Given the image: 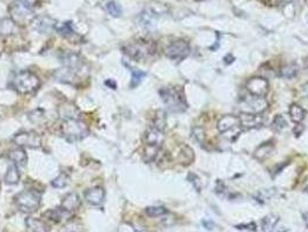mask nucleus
I'll list each match as a JSON object with an SVG mask.
<instances>
[{"label":"nucleus","instance_id":"4c0bfd02","mask_svg":"<svg viewBox=\"0 0 308 232\" xmlns=\"http://www.w3.org/2000/svg\"><path fill=\"white\" fill-rule=\"evenodd\" d=\"M194 136L196 138V141L198 143L203 144L205 141V132L203 128H195L194 129Z\"/></svg>","mask_w":308,"mask_h":232},{"label":"nucleus","instance_id":"4be33fe9","mask_svg":"<svg viewBox=\"0 0 308 232\" xmlns=\"http://www.w3.org/2000/svg\"><path fill=\"white\" fill-rule=\"evenodd\" d=\"M18 32V25L12 19L4 18L0 20V35L2 36H12Z\"/></svg>","mask_w":308,"mask_h":232},{"label":"nucleus","instance_id":"0eeeda50","mask_svg":"<svg viewBox=\"0 0 308 232\" xmlns=\"http://www.w3.org/2000/svg\"><path fill=\"white\" fill-rule=\"evenodd\" d=\"M269 102L265 100L264 96H255L248 95L245 96L240 102V109L242 113L247 114H262L268 109Z\"/></svg>","mask_w":308,"mask_h":232},{"label":"nucleus","instance_id":"bb28decb","mask_svg":"<svg viewBox=\"0 0 308 232\" xmlns=\"http://www.w3.org/2000/svg\"><path fill=\"white\" fill-rule=\"evenodd\" d=\"M278 216L276 215H268L262 219V232H273L276 224L278 223Z\"/></svg>","mask_w":308,"mask_h":232},{"label":"nucleus","instance_id":"9d476101","mask_svg":"<svg viewBox=\"0 0 308 232\" xmlns=\"http://www.w3.org/2000/svg\"><path fill=\"white\" fill-rule=\"evenodd\" d=\"M189 52L190 46L185 40L174 41L165 50V54H166L167 57L176 62H181L182 59H185L189 55Z\"/></svg>","mask_w":308,"mask_h":232},{"label":"nucleus","instance_id":"f8f14e48","mask_svg":"<svg viewBox=\"0 0 308 232\" xmlns=\"http://www.w3.org/2000/svg\"><path fill=\"white\" fill-rule=\"evenodd\" d=\"M33 27L35 31L40 32L41 34H50L52 31H55L57 22L55 19H52L49 16H40L35 17L33 22Z\"/></svg>","mask_w":308,"mask_h":232},{"label":"nucleus","instance_id":"a18cd8bd","mask_svg":"<svg viewBox=\"0 0 308 232\" xmlns=\"http://www.w3.org/2000/svg\"><path fill=\"white\" fill-rule=\"evenodd\" d=\"M306 3H307V4H308V0H306Z\"/></svg>","mask_w":308,"mask_h":232},{"label":"nucleus","instance_id":"cd10ccee","mask_svg":"<svg viewBox=\"0 0 308 232\" xmlns=\"http://www.w3.org/2000/svg\"><path fill=\"white\" fill-rule=\"evenodd\" d=\"M272 144L271 143H264L258 147L254 152V157L258 160H264L266 157L270 156L272 151Z\"/></svg>","mask_w":308,"mask_h":232},{"label":"nucleus","instance_id":"58836bf2","mask_svg":"<svg viewBox=\"0 0 308 232\" xmlns=\"http://www.w3.org/2000/svg\"><path fill=\"white\" fill-rule=\"evenodd\" d=\"M14 2L18 4H21V5L27 6L29 9H34L39 3V0H14Z\"/></svg>","mask_w":308,"mask_h":232},{"label":"nucleus","instance_id":"2eb2a0df","mask_svg":"<svg viewBox=\"0 0 308 232\" xmlns=\"http://www.w3.org/2000/svg\"><path fill=\"white\" fill-rule=\"evenodd\" d=\"M242 129H257L264 125V118L262 114H247L242 113L239 116Z\"/></svg>","mask_w":308,"mask_h":232},{"label":"nucleus","instance_id":"1a4fd4ad","mask_svg":"<svg viewBox=\"0 0 308 232\" xmlns=\"http://www.w3.org/2000/svg\"><path fill=\"white\" fill-rule=\"evenodd\" d=\"M14 144L22 149H39L42 147V137L36 132H20L13 137Z\"/></svg>","mask_w":308,"mask_h":232},{"label":"nucleus","instance_id":"dca6fc26","mask_svg":"<svg viewBox=\"0 0 308 232\" xmlns=\"http://www.w3.org/2000/svg\"><path fill=\"white\" fill-rule=\"evenodd\" d=\"M84 197L88 204L96 207V205H101L103 203L104 197H106V192H104V189L101 186H95L86 190Z\"/></svg>","mask_w":308,"mask_h":232},{"label":"nucleus","instance_id":"a19ab883","mask_svg":"<svg viewBox=\"0 0 308 232\" xmlns=\"http://www.w3.org/2000/svg\"><path fill=\"white\" fill-rule=\"evenodd\" d=\"M302 91H303V94H305V96H307V98H308V84L303 86Z\"/></svg>","mask_w":308,"mask_h":232},{"label":"nucleus","instance_id":"423d86ee","mask_svg":"<svg viewBox=\"0 0 308 232\" xmlns=\"http://www.w3.org/2000/svg\"><path fill=\"white\" fill-rule=\"evenodd\" d=\"M217 129L220 134H223L225 138L230 141H235L242 132L241 123L238 116L225 115L218 121Z\"/></svg>","mask_w":308,"mask_h":232},{"label":"nucleus","instance_id":"6ab92c4d","mask_svg":"<svg viewBox=\"0 0 308 232\" xmlns=\"http://www.w3.org/2000/svg\"><path fill=\"white\" fill-rule=\"evenodd\" d=\"M44 217H46L47 220H50L52 223H61L64 220L69 219L72 214L67 212L65 209H63L62 207H57L55 209H49L47 212H44Z\"/></svg>","mask_w":308,"mask_h":232},{"label":"nucleus","instance_id":"9b49d317","mask_svg":"<svg viewBox=\"0 0 308 232\" xmlns=\"http://www.w3.org/2000/svg\"><path fill=\"white\" fill-rule=\"evenodd\" d=\"M246 88L250 95L265 96L269 92V83L265 78L254 77L248 79L246 83Z\"/></svg>","mask_w":308,"mask_h":232},{"label":"nucleus","instance_id":"c03bdc74","mask_svg":"<svg viewBox=\"0 0 308 232\" xmlns=\"http://www.w3.org/2000/svg\"><path fill=\"white\" fill-rule=\"evenodd\" d=\"M137 232H149V231H145V230H141V231H137Z\"/></svg>","mask_w":308,"mask_h":232},{"label":"nucleus","instance_id":"4468645a","mask_svg":"<svg viewBox=\"0 0 308 232\" xmlns=\"http://www.w3.org/2000/svg\"><path fill=\"white\" fill-rule=\"evenodd\" d=\"M145 145H149V147H156V148H161L164 144L165 141V135L164 130H160L158 128H154V127H149V128L146 130L145 136H144Z\"/></svg>","mask_w":308,"mask_h":232},{"label":"nucleus","instance_id":"79ce46f5","mask_svg":"<svg viewBox=\"0 0 308 232\" xmlns=\"http://www.w3.org/2000/svg\"><path fill=\"white\" fill-rule=\"evenodd\" d=\"M279 3H283V4H287V3H291L292 0H278Z\"/></svg>","mask_w":308,"mask_h":232},{"label":"nucleus","instance_id":"c85d7f7f","mask_svg":"<svg viewBox=\"0 0 308 232\" xmlns=\"http://www.w3.org/2000/svg\"><path fill=\"white\" fill-rule=\"evenodd\" d=\"M152 127L160 130L165 129V127H166V114H165L164 110H157L152 121Z\"/></svg>","mask_w":308,"mask_h":232},{"label":"nucleus","instance_id":"412c9836","mask_svg":"<svg viewBox=\"0 0 308 232\" xmlns=\"http://www.w3.org/2000/svg\"><path fill=\"white\" fill-rule=\"evenodd\" d=\"M9 159L12 162L14 165H17L18 167H24L26 164H27V153H26L25 149L22 148H17L11 150L9 152Z\"/></svg>","mask_w":308,"mask_h":232},{"label":"nucleus","instance_id":"7ed1b4c3","mask_svg":"<svg viewBox=\"0 0 308 232\" xmlns=\"http://www.w3.org/2000/svg\"><path fill=\"white\" fill-rule=\"evenodd\" d=\"M41 199L42 192L37 189H26L22 190L14 197V203L21 212L25 214H33L37 211L41 207Z\"/></svg>","mask_w":308,"mask_h":232},{"label":"nucleus","instance_id":"c9c22d12","mask_svg":"<svg viewBox=\"0 0 308 232\" xmlns=\"http://www.w3.org/2000/svg\"><path fill=\"white\" fill-rule=\"evenodd\" d=\"M287 126V122L286 120L284 119L283 115H277L275 119H273V122H272V127L277 130H281L284 129L285 127Z\"/></svg>","mask_w":308,"mask_h":232},{"label":"nucleus","instance_id":"473e14b6","mask_svg":"<svg viewBox=\"0 0 308 232\" xmlns=\"http://www.w3.org/2000/svg\"><path fill=\"white\" fill-rule=\"evenodd\" d=\"M145 212L149 217H160L167 214V209L164 207H148L145 209Z\"/></svg>","mask_w":308,"mask_h":232},{"label":"nucleus","instance_id":"39448f33","mask_svg":"<svg viewBox=\"0 0 308 232\" xmlns=\"http://www.w3.org/2000/svg\"><path fill=\"white\" fill-rule=\"evenodd\" d=\"M62 135L66 141L78 142L88 136L89 129L85 122L80 119L65 120L61 126Z\"/></svg>","mask_w":308,"mask_h":232},{"label":"nucleus","instance_id":"f03ea898","mask_svg":"<svg viewBox=\"0 0 308 232\" xmlns=\"http://www.w3.org/2000/svg\"><path fill=\"white\" fill-rule=\"evenodd\" d=\"M159 94L163 99L165 106L171 113H182L188 108V103L185 98V93L179 87H163L160 88Z\"/></svg>","mask_w":308,"mask_h":232},{"label":"nucleus","instance_id":"a878e982","mask_svg":"<svg viewBox=\"0 0 308 232\" xmlns=\"http://www.w3.org/2000/svg\"><path fill=\"white\" fill-rule=\"evenodd\" d=\"M298 71H299V66L296 65L295 63H290V64H286L283 67H280L279 76L281 78L291 79V78H294L296 74H298Z\"/></svg>","mask_w":308,"mask_h":232},{"label":"nucleus","instance_id":"5701e85b","mask_svg":"<svg viewBox=\"0 0 308 232\" xmlns=\"http://www.w3.org/2000/svg\"><path fill=\"white\" fill-rule=\"evenodd\" d=\"M194 159H195V155L193 149L188 147V145H182L178 153L179 162L181 163L182 165H190V164L194 162Z\"/></svg>","mask_w":308,"mask_h":232},{"label":"nucleus","instance_id":"ddd939ff","mask_svg":"<svg viewBox=\"0 0 308 232\" xmlns=\"http://www.w3.org/2000/svg\"><path fill=\"white\" fill-rule=\"evenodd\" d=\"M55 31H57L59 35H62L64 39L69 40L71 43L81 42V36L74 31L72 22H62V24H57Z\"/></svg>","mask_w":308,"mask_h":232},{"label":"nucleus","instance_id":"b1692460","mask_svg":"<svg viewBox=\"0 0 308 232\" xmlns=\"http://www.w3.org/2000/svg\"><path fill=\"white\" fill-rule=\"evenodd\" d=\"M21 174L20 171H19V167L17 165H10L9 168H7L6 174H5V182L7 185H17L20 181Z\"/></svg>","mask_w":308,"mask_h":232},{"label":"nucleus","instance_id":"20e7f679","mask_svg":"<svg viewBox=\"0 0 308 232\" xmlns=\"http://www.w3.org/2000/svg\"><path fill=\"white\" fill-rule=\"evenodd\" d=\"M12 87L19 94H32L41 87V79L32 71H21L14 77Z\"/></svg>","mask_w":308,"mask_h":232},{"label":"nucleus","instance_id":"c756f323","mask_svg":"<svg viewBox=\"0 0 308 232\" xmlns=\"http://www.w3.org/2000/svg\"><path fill=\"white\" fill-rule=\"evenodd\" d=\"M69 183H70V177L63 172V173L59 174L57 178H55L54 180H52L51 185L52 187H55V188H65Z\"/></svg>","mask_w":308,"mask_h":232},{"label":"nucleus","instance_id":"37998d69","mask_svg":"<svg viewBox=\"0 0 308 232\" xmlns=\"http://www.w3.org/2000/svg\"><path fill=\"white\" fill-rule=\"evenodd\" d=\"M305 192L308 194V180H307V182H306V185H305Z\"/></svg>","mask_w":308,"mask_h":232},{"label":"nucleus","instance_id":"ea45409f","mask_svg":"<svg viewBox=\"0 0 308 232\" xmlns=\"http://www.w3.org/2000/svg\"><path fill=\"white\" fill-rule=\"evenodd\" d=\"M233 61H234V57H233L232 55H227L224 57V62L226 63V64H231V63H233Z\"/></svg>","mask_w":308,"mask_h":232},{"label":"nucleus","instance_id":"f257e3e1","mask_svg":"<svg viewBox=\"0 0 308 232\" xmlns=\"http://www.w3.org/2000/svg\"><path fill=\"white\" fill-rule=\"evenodd\" d=\"M122 49L129 58L137 62H141L151 58L156 54L157 46L153 41L140 39L125 44Z\"/></svg>","mask_w":308,"mask_h":232},{"label":"nucleus","instance_id":"a211bd4d","mask_svg":"<svg viewBox=\"0 0 308 232\" xmlns=\"http://www.w3.org/2000/svg\"><path fill=\"white\" fill-rule=\"evenodd\" d=\"M58 115L59 118L65 120H73V119H80V110L72 102H64L58 107Z\"/></svg>","mask_w":308,"mask_h":232},{"label":"nucleus","instance_id":"f3484780","mask_svg":"<svg viewBox=\"0 0 308 232\" xmlns=\"http://www.w3.org/2000/svg\"><path fill=\"white\" fill-rule=\"evenodd\" d=\"M80 205H81L80 196H79L78 194L74 192L67 193L66 195H64V197L62 199L61 207L63 209H65V210L67 212H70V214L76 212L78 209L80 208Z\"/></svg>","mask_w":308,"mask_h":232},{"label":"nucleus","instance_id":"2f4dec72","mask_svg":"<svg viewBox=\"0 0 308 232\" xmlns=\"http://www.w3.org/2000/svg\"><path fill=\"white\" fill-rule=\"evenodd\" d=\"M146 76L145 72H142V71L140 70H137V69H133L132 70V78H131V88H134L137 87V86L141 83L142 78H144Z\"/></svg>","mask_w":308,"mask_h":232},{"label":"nucleus","instance_id":"e433bc0d","mask_svg":"<svg viewBox=\"0 0 308 232\" xmlns=\"http://www.w3.org/2000/svg\"><path fill=\"white\" fill-rule=\"evenodd\" d=\"M188 180H189L191 183H193L194 187H195V189H196V190H198V192H200L201 188H202V185H201L200 179H198V177H197L196 174H195V173H193V172H191V173L188 174Z\"/></svg>","mask_w":308,"mask_h":232},{"label":"nucleus","instance_id":"f704fd0d","mask_svg":"<svg viewBox=\"0 0 308 232\" xmlns=\"http://www.w3.org/2000/svg\"><path fill=\"white\" fill-rule=\"evenodd\" d=\"M61 232H81V225L80 223L76 222V220H67Z\"/></svg>","mask_w":308,"mask_h":232},{"label":"nucleus","instance_id":"6e6552de","mask_svg":"<svg viewBox=\"0 0 308 232\" xmlns=\"http://www.w3.org/2000/svg\"><path fill=\"white\" fill-rule=\"evenodd\" d=\"M9 12L11 14V19H12L18 26L32 24L34 19H35V14H34L33 9H29V7L24 6L18 3H14L13 5L10 6Z\"/></svg>","mask_w":308,"mask_h":232},{"label":"nucleus","instance_id":"72a5a7b5","mask_svg":"<svg viewBox=\"0 0 308 232\" xmlns=\"http://www.w3.org/2000/svg\"><path fill=\"white\" fill-rule=\"evenodd\" d=\"M140 22L142 26H145V27H151V26L154 25V14L152 12H149V11H145V12H142L140 14Z\"/></svg>","mask_w":308,"mask_h":232},{"label":"nucleus","instance_id":"7c9ffc66","mask_svg":"<svg viewBox=\"0 0 308 232\" xmlns=\"http://www.w3.org/2000/svg\"><path fill=\"white\" fill-rule=\"evenodd\" d=\"M106 11L108 12L109 16L115 17V18L119 17V16H121V13H122L121 7H119L118 4H116L115 2H109V3H107V5H106Z\"/></svg>","mask_w":308,"mask_h":232},{"label":"nucleus","instance_id":"393cba45","mask_svg":"<svg viewBox=\"0 0 308 232\" xmlns=\"http://www.w3.org/2000/svg\"><path fill=\"white\" fill-rule=\"evenodd\" d=\"M288 114H290V118L292 121L299 125V123H301L303 121V119H305L306 111L301 106H299V104H296V103H293L290 106Z\"/></svg>","mask_w":308,"mask_h":232},{"label":"nucleus","instance_id":"aec40b11","mask_svg":"<svg viewBox=\"0 0 308 232\" xmlns=\"http://www.w3.org/2000/svg\"><path fill=\"white\" fill-rule=\"evenodd\" d=\"M26 226L28 232H49L50 226L48 225L46 220L35 218V217H28L26 219Z\"/></svg>","mask_w":308,"mask_h":232}]
</instances>
